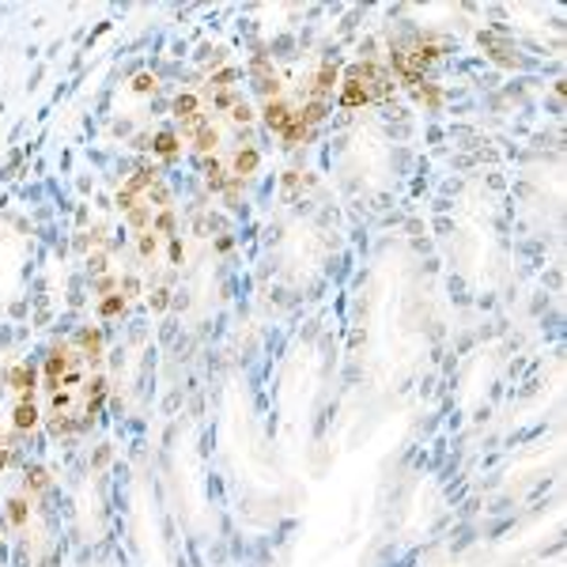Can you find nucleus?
Masks as SVG:
<instances>
[{
  "instance_id": "obj_3",
  "label": "nucleus",
  "mask_w": 567,
  "mask_h": 567,
  "mask_svg": "<svg viewBox=\"0 0 567 567\" xmlns=\"http://www.w3.org/2000/svg\"><path fill=\"white\" fill-rule=\"evenodd\" d=\"M0 567H8V556H4V529H0Z\"/></svg>"
},
{
  "instance_id": "obj_2",
  "label": "nucleus",
  "mask_w": 567,
  "mask_h": 567,
  "mask_svg": "<svg viewBox=\"0 0 567 567\" xmlns=\"http://www.w3.org/2000/svg\"><path fill=\"white\" fill-rule=\"evenodd\" d=\"M337 87H341V106L355 110V106H368L374 99L390 95L393 80H390V72H382L379 65H352Z\"/></svg>"
},
{
  "instance_id": "obj_1",
  "label": "nucleus",
  "mask_w": 567,
  "mask_h": 567,
  "mask_svg": "<svg viewBox=\"0 0 567 567\" xmlns=\"http://www.w3.org/2000/svg\"><path fill=\"white\" fill-rule=\"evenodd\" d=\"M106 398L103 337L99 329H80L61 341L42 363V420L50 435H76L99 416Z\"/></svg>"
}]
</instances>
